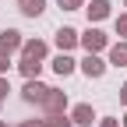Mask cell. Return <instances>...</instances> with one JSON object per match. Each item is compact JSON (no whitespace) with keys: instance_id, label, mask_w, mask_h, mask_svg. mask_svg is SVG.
I'll return each instance as SVG.
<instances>
[{"instance_id":"1","label":"cell","mask_w":127,"mask_h":127,"mask_svg":"<svg viewBox=\"0 0 127 127\" xmlns=\"http://www.w3.org/2000/svg\"><path fill=\"white\" fill-rule=\"evenodd\" d=\"M78 46H85V53H102V50H109V35L102 28L88 25V32H81V42Z\"/></svg>"},{"instance_id":"2","label":"cell","mask_w":127,"mask_h":127,"mask_svg":"<svg viewBox=\"0 0 127 127\" xmlns=\"http://www.w3.org/2000/svg\"><path fill=\"white\" fill-rule=\"evenodd\" d=\"M42 109H46V117L67 113V92H60V88H50V92H46V99H42Z\"/></svg>"},{"instance_id":"3","label":"cell","mask_w":127,"mask_h":127,"mask_svg":"<svg viewBox=\"0 0 127 127\" xmlns=\"http://www.w3.org/2000/svg\"><path fill=\"white\" fill-rule=\"evenodd\" d=\"M21 42H25V35L18 28H4V32H0V53H4V57L21 53Z\"/></svg>"},{"instance_id":"4","label":"cell","mask_w":127,"mask_h":127,"mask_svg":"<svg viewBox=\"0 0 127 127\" xmlns=\"http://www.w3.org/2000/svg\"><path fill=\"white\" fill-rule=\"evenodd\" d=\"M46 92H50V85H42L39 78H28V81H25V88H21V99H25V102H35V106H42Z\"/></svg>"},{"instance_id":"5","label":"cell","mask_w":127,"mask_h":127,"mask_svg":"<svg viewBox=\"0 0 127 127\" xmlns=\"http://www.w3.org/2000/svg\"><path fill=\"white\" fill-rule=\"evenodd\" d=\"M78 67H81V74H85V78H102L109 64H106V60H102L99 53H85V60L78 64Z\"/></svg>"},{"instance_id":"6","label":"cell","mask_w":127,"mask_h":127,"mask_svg":"<svg viewBox=\"0 0 127 127\" xmlns=\"http://www.w3.org/2000/svg\"><path fill=\"white\" fill-rule=\"evenodd\" d=\"M67 117L74 120V127H92V124H99V117H95V109H92L88 102H78Z\"/></svg>"},{"instance_id":"7","label":"cell","mask_w":127,"mask_h":127,"mask_svg":"<svg viewBox=\"0 0 127 127\" xmlns=\"http://www.w3.org/2000/svg\"><path fill=\"white\" fill-rule=\"evenodd\" d=\"M53 42H57V50H60V53H71L74 46L81 42V35H78L74 28H67V25H64V28H57V35H53Z\"/></svg>"},{"instance_id":"8","label":"cell","mask_w":127,"mask_h":127,"mask_svg":"<svg viewBox=\"0 0 127 127\" xmlns=\"http://www.w3.org/2000/svg\"><path fill=\"white\" fill-rule=\"evenodd\" d=\"M85 14H88V25H99V21H106L109 14H113V4H109V0H92L85 7Z\"/></svg>"},{"instance_id":"9","label":"cell","mask_w":127,"mask_h":127,"mask_svg":"<svg viewBox=\"0 0 127 127\" xmlns=\"http://www.w3.org/2000/svg\"><path fill=\"white\" fill-rule=\"evenodd\" d=\"M21 57H28V60H46V57H50V46H46L42 39H25L21 42Z\"/></svg>"},{"instance_id":"10","label":"cell","mask_w":127,"mask_h":127,"mask_svg":"<svg viewBox=\"0 0 127 127\" xmlns=\"http://www.w3.org/2000/svg\"><path fill=\"white\" fill-rule=\"evenodd\" d=\"M106 64H109V67H127V39H120V42H113V46H109Z\"/></svg>"},{"instance_id":"11","label":"cell","mask_w":127,"mask_h":127,"mask_svg":"<svg viewBox=\"0 0 127 127\" xmlns=\"http://www.w3.org/2000/svg\"><path fill=\"white\" fill-rule=\"evenodd\" d=\"M50 67H53V71H57L60 78H67V74H74V71H78V60H74L71 53H57Z\"/></svg>"},{"instance_id":"12","label":"cell","mask_w":127,"mask_h":127,"mask_svg":"<svg viewBox=\"0 0 127 127\" xmlns=\"http://www.w3.org/2000/svg\"><path fill=\"white\" fill-rule=\"evenodd\" d=\"M18 11L25 14V18H39V14L46 11V0H18Z\"/></svg>"},{"instance_id":"13","label":"cell","mask_w":127,"mask_h":127,"mask_svg":"<svg viewBox=\"0 0 127 127\" xmlns=\"http://www.w3.org/2000/svg\"><path fill=\"white\" fill-rule=\"evenodd\" d=\"M18 71L25 74V81H28V78H39L42 64H39V60H28V57H21V60H18Z\"/></svg>"},{"instance_id":"14","label":"cell","mask_w":127,"mask_h":127,"mask_svg":"<svg viewBox=\"0 0 127 127\" xmlns=\"http://www.w3.org/2000/svg\"><path fill=\"white\" fill-rule=\"evenodd\" d=\"M42 124H46V127H74V120H71L67 113H57V117H46Z\"/></svg>"},{"instance_id":"15","label":"cell","mask_w":127,"mask_h":127,"mask_svg":"<svg viewBox=\"0 0 127 127\" xmlns=\"http://www.w3.org/2000/svg\"><path fill=\"white\" fill-rule=\"evenodd\" d=\"M57 7H60V11H81L85 0H57Z\"/></svg>"},{"instance_id":"16","label":"cell","mask_w":127,"mask_h":127,"mask_svg":"<svg viewBox=\"0 0 127 127\" xmlns=\"http://www.w3.org/2000/svg\"><path fill=\"white\" fill-rule=\"evenodd\" d=\"M113 28H117V35H120V39H127V14H117Z\"/></svg>"},{"instance_id":"17","label":"cell","mask_w":127,"mask_h":127,"mask_svg":"<svg viewBox=\"0 0 127 127\" xmlns=\"http://www.w3.org/2000/svg\"><path fill=\"white\" fill-rule=\"evenodd\" d=\"M7 71H11V57L0 53V78H7Z\"/></svg>"},{"instance_id":"18","label":"cell","mask_w":127,"mask_h":127,"mask_svg":"<svg viewBox=\"0 0 127 127\" xmlns=\"http://www.w3.org/2000/svg\"><path fill=\"white\" fill-rule=\"evenodd\" d=\"M7 92H11V81H7V78H0V102L7 99Z\"/></svg>"},{"instance_id":"19","label":"cell","mask_w":127,"mask_h":127,"mask_svg":"<svg viewBox=\"0 0 127 127\" xmlns=\"http://www.w3.org/2000/svg\"><path fill=\"white\" fill-rule=\"evenodd\" d=\"M99 127H120V120H113V117H102V120H99Z\"/></svg>"},{"instance_id":"20","label":"cell","mask_w":127,"mask_h":127,"mask_svg":"<svg viewBox=\"0 0 127 127\" xmlns=\"http://www.w3.org/2000/svg\"><path fill=\"white\" fill-rule=\"evenodd\" d=\"M120 106H127V81L120 85Z\"/></svg>"},{"instance_id":"21","label":"cell","mask_w":127,"mask_h":127,"mask_svg":"<svg viewBox=\"0 0 127 127\" xmlns=\"http://www.w3.org/2000/svg\"><path fill=\"white\" fill-rule=\"evenodd\" d=\"M18 127H46L42 120H25V124H18Z\"/></svg>"},{"instance_id":"22","label":"cell","mask_w":127,"mask_h":127,"mask_svg":"<svg viewBox=\"0 0 127 127\" xmlns=\"http://www.w3.org/2000/svg\"><path fill=\"white\" fill-rule=\"evenodd\" d=\"M120 127H127V113H124V120H120Z\"/></svg>"},{"instance_id":"23","label":"cell","mask_w":127,"mask_h":127,"mask_svg":"<svg viewBox=\"0 0 127 127\" xmlns=\"http://www.w3.org/2000/svg\"><path fill=\"white\" fill-rule=\"evenodd\" d=\"M0 127H7V120H0Z\"/></svg>"},{"instance_id":"24","label":"cell","mask_w":127,"mask_h":127,"mask_svg":"<svg viewBox=\"0 0 127 127\" xmlns=\"http://www.w3.org/2000/svg\"><path fill=\"white\" fill-rule=\"evenodd\" d=\"M0 109H4V102H0Z\"/></svg>"},{"instance_id":"25","label":"cell","mask_w":127,"mask_h":127,"mask_svg":"<svg viewBox=\"0 0 127 127\" xmlns=\"http://www.w3.org/2000/svg\"><path fill=\"white\" fill-rule=\"evenodd\" d=\"M124 4H127V0H124Z\"/></svg>"}]
</instances>
